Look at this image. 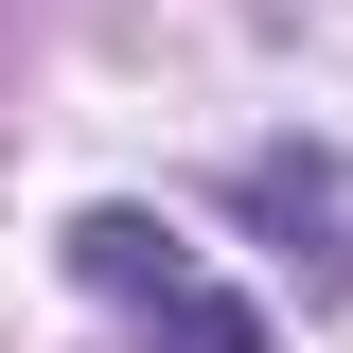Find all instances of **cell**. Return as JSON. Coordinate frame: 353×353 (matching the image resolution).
I'll return each instance as SVG.
<instances>
[{"mask_svg":"<svg viewBox=\"0 0 353 353\" xmlns=\"http://www.w3.org/2000/svg\"><path fill=\"white\" fill-rule=\"evenodd\" d=\"M71 283L124 318L141 353H283V336H265V301H230L212 248H194L176 212H141V194H88V212H71Z\"/></svg>","mask_w":353,"mask_h":353,"instance_id":"6da1fadb","label":"cell"},{"mask_svg":"<svg viewBox=\"0 0 353 353\" xmlns=\"http://www.w3.org/2000/svg\"><path fill=\"white\" fill-rule=\"evenodd\" d=\"M230 212L301 265L318 301H353V159L336 141H248V159H230Z\"/></svg>","mask_w":353,"mask_h":353,"instance_id":"7a4b0ae2","label":"cell"}]
</instances>
